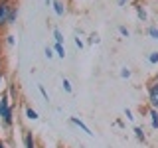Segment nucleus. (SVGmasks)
I'll return each instance as SVG.
<instances>
[{
    "mask_svg": "<svg viewBox=\"0 0 158 148\" xmlns=\"http://www.w3.org/2000/svg\"><path fill=\"white\" fill-rule=\"evenodd\" d=\"M146 91H148V105L150 109H156L158 111V81H148L146 83Z\"/></svg>",
    "mask_w": 158,
    "mask_h": 148,
    "instance_id": "nucleus-1",
    "label": "nucleus"
},
{
    "mask_svg": "<svg viewBox=\"0 0 158 148\" xmlns=\"http://www.w3.org/2000/svg\"><path fill=\"white\" fill-rule=\"evenodd\" d=\"M10 6L12 2H2L0 0V30H4L8 26V12H10Z\"/></svg>",
    "mask_w": 158,
    "mask_h": 148,
    "instance_id": "nucleus-2",
    "label": "nucleus"
},
{
    "mask_svg": "<svg viewBox=\"0 0 158 148\" xmlns=\"http://www.w3.org/2000/svg\"><path fill=\"white\" fill-rule=\"evenodd\" d=\"M10 107H12L10 105V95H8V91H4L2 97H0V118L10 111Z\"/></svg>",
    "mask_w": 158,
    "mask_h": 148,
    "instance_id": "nucleus-3",
    "label": "nucleus"
},
{
    "mask_svg": "<svg viewBox=\"0 0 158 148\" xmlns=\"http://www.w3.org/2000/svg\"><path fill=\"white\" fill-rule=\"evenodd\" d=\"M0 122H2L4 130H10V128H12V125H14V107H10V111L0 118Z\"/></svg>",
    "mask_w": 158,
    "mask_h": 148,
    "instance_id": "nucleus-4",
    "label": "nucleus"
},
{
    "mask_svg": "<svg viewBox=\"0 0 158 148\" xmlns=\"http://www.w3.org/2000/svg\"><path fill=\"white\" fill-rule=\"evenodd\" d=\"M24 148H38L36 136H34L32 130H26V132H24Z\"/></svg>",
    "mask_w": 158,
    "mask_h": 148,
    "instance_id": "nucleus-5",
    "label": "nucleus"
},
{
    "mask_svg": "<svg viewBox=\"0 0 158 148\" xmlns=\"http://www.w3.org/2000/svg\"><path fill=\"white\" fill-rule=\"evenodd\" d=\"M18 14H20L18 4H16V2H12V6H10V12H8V26H14V24H16Z\"/></svg>",
    "mask_w": 158,
    "mask_h": 148,
    "instance_id": "nucleus-6",
    "label": "nucleus"
},
{
    "mask_svg": "<svg viewBox=\"0 0 158 148\" xmlns=\"http://www.w3.org/2000/svg\"><path fill=\"white\" fill-rule=\"evenodd\" d=\"M135 12H136V16H138L140 22H146V20H148V14H146V10H144V4L135 2Z\"/></svg>",
    "mask_w": 158,
    "mask_h": 148,
    "instance_id": "nucleus-7",
    "label": "nucleus"
},
{
    "mask_svg": "<svg viewBox=\"0 0 158 148\" xmlns=\"http://www.w3.org/2000/svg\"><path fill=\"white\" fill-rule=\"evenodd\" d=\"M69 121H71V122H73V125H75V126H79V128H81V130L85 132V134H89V136L93 134V132H91V128H89V126H87V125H85V122H83V121H81V118H79V117H71V118H69Z\"/></svg>",
    "mask_w": 158,
    "mask_h": 148,
    "instance_id": "nucleus-8",
    "label": "nucleus"
},
{
    "mask_svg": "<svg viewBox=\"0 0 158 148\" xmlns=\"http://www.w3.org/2000/svg\"><path fill=\"white\" fill-rule=\"evenodd\" d=\"M148 115H150V126L154 128V130H158V111L156 109H150Z\"/></svg>",
    "mask_w": 158,
    "mask_h": 148,
    "instance_id": "nucleus-9",
    "label": "nucleus"
},
{
    "mask_svg": "<svg viewBox=\"0 0 158 148\" xmlns=\"http://www.w3.org/2000/svg\"><path fill=\"white\" fill-rule=\"evenodd\" d=\"M52 8H53V12H56L57 16H63V14H65V6H63V2H59V0H53Z\"/></svg>",
    "mask_w": 158,
    "mask_h": 148,
    "instance_id": "nucleus-10",
    "label": "nucleus"
},
{
    "mask_svg": "<svg viewBox=\"0 0 158 148\" xmlns=\"http://www.w3.org/2000/svg\"><path fill=\"white\" fill-rule=\"evenodd\" d=\"M8 95H10V99H14V101L18 99V89H16V83H10V85H8Z\"/></svg>",
    "mask_w": 158,
    "mask_h": 148,
    "instance_id": "nucleus-11",
    "label": "nucleus"
},
{
    "mask_svg": "<svg viewBox=\"0 0 158 148\" xmlns=\"http://www.w3.org/2000/svg\"><path fill=\"white\" fill-rule=\"evenodd\" d=\"M26 118H30V121H38V113L36 111H34V109L32 107H26Z\"/></svg>",
    "mask_w": 158,
    "mask_h": 148,
    "instance_id": "nucleus-12",
    "label": "nucleus"
},
{
    "mask_svg": "<svg viewBox=\"0 0 158 148\" xmlns=\"http://www.w3.org/2000/svg\"><path fill=\"white\" fill-rule=\"evenodd\" d=\"M135 136H136L140 142H146V134H144V130H142L140 126H135Z\"/></svg>",
    "mask_w": 158,
    "mask_h": 148,
    "instance_id": "nucleus-13",
    "label": "nucleus"
},
{
    "mask_svg": "<svg viewBox=\"0 0 158 148\" xmlns=\"http://www.w3.org/2000/svg\"><path fill=\"white\" fill-rule=\"evenodd\" d=\"M53 49H56V53H57L61 59L65 57V47H63V43H56V46H53Z\"/></svg>",
    "mask_w": 158,
    "mask_h": 148,
    "instance_id": "nucleus-14",
    "label": "nucleus"
},
{
    "mask_svg": "<svg viewBox=\"0 0 158 148\" xmlns=\"http://www.w3.org/2000/svg\"><path fill=\"white\" fill-rule=\"evenodd\" d=\"M61 85H63V91H65V93H71V91H73V87H71V83H69V79H65V77H63Z\"/></svg>",
    "mask_w": 158,
    "mask_h": 148,
    "instance_id": "nucleus-15",
    "label": "nucleus"
},
{
    "mask_svg": "<svg viewBox=\"0 0 158 148\" xmlns=\"http://www.w3.org/2000/svg\"><path fill=\"white\" fill-rule=\"evenodd\" d=\"M148 63H152V65H156V63H158V51H152L150 56H148Z\"/></svg>",
    "mask_w": 158,
    "mask_h": 148,
    "instance_id": "nucleus-16",
    "label": "nucleus"
},
{
    "mask_svg": "<svg viewBox=\"0 0 158 148\" xmlns=\"http://www.w3.org/2000/svg\"><path fill=\"white\" fill-rule=\"evenodd\" d=\"M53 38H56V43H63V36H61V32L56 28L53 30Z\"/></svg>",
    "mask_w": 158,
    "mask_h": 148,
    "instance_id": "nucleus-17",
    "label": "nucleus"
},
{
    "mask_svg": "<svg viewBox=\"0 0 158 148\" xmlns=\"http://www.w3.org/2000/svg\"><path fill=\"white\" fill-rule=\"evenodd\" d=\"M148 36L154 38V39H158V28H156V26H150V28H148Z\"/></svg>",
    "mask_w": 158,
    "mask_h": 148,
    "instance_id": "nucleus-18",
    "label": "nucleus"
},
{
    "mask_svg": "<svg viewBox=\"0 0 158 148\" xmlns=\"http://www.w3.org/2000/svg\"><path fill=\"white\" fill-rule=\"evenodd\" d=\"M118 34H121L123 38H128V36H131V32H128L127 26H118Z\"/></svg>",
    "mask_w": 158,
    "mask_h": 148,
    "instance_id": "nucleus-19",
    "label": "nucleus"
},
{
    "mask_svg": "<svg viewBox=\"0 0 158 148\" xmlns=\"http://www.w3.org/2000/svg\"><path fill=\"white\" fill-rule=\"evenodd\" d=\"M121 77L123 79H128V77H131V69H128V67H123L121 69Z\"/></svg>",
    "mask_w": 158,
    "mask_h": 148,
    "instance_id": "nucleus-20",
    "label": "nucleus"
},
{
    "mask_svg": "<svg viewBox=\"0 0 158 148\" xmlns=\"http://www.w3.org/2000/svg\"><path fill=\"white\" fill-rule=\"evenodd\" d=\"M99 42H101V39H99L97 34H91V36H89V43H99Z\"/></svg>",
    "mask_w": 158,
    "mask_h": 148,
    "instance_id": "nucleus-21",
    "label": "nucleus"
},
{
    "mask_svg": "<svg viewBox=\"0 0 158 148\" xmlns=\"http://www.w3.org/2000/svg\"><path fill=\"white\" fill-rule=\"evenodd\" d=\"M6 43H8V46H14V43H16V39H14L12 34H8V36H6Z\"/></svg>",
    "mask_w": 158,
    "mask_h": 148,
    "instance_id": "nucleus-22",
    "label": "nucleus"
},
{
    "mask_svg": "<svg viewBox=\"0 0 158 148\" xmlns=\"http://www.w3.org/2000/svg\"><path fill=\"white\" fill-rule=\"evenodd\" d=\"M125 117L128 118V121H135V117H132V111H131V109H125Z\"/></svg>",
    "mask_w": 158,
    "mask_h": 148,
    "instance_id": "nucleus-23",
    "label": "nucleus"
},
{
    "mask_svg": "<svg viewBox=\"0 0 158 148\" xmlns=\"http://www.w3.org/2000/svg\"><path fill=\"white\" fill-rule=\"evenodd\" d=\"M40 93H42V97L46 99V101H49V97H48V91L44 89V85H40Z\"/></svg>",
    "mask_w": 158,
    "mask_h": 148,
    "instance_id": "nucleus-24",
    "label": "nucleus"
},
{
    "mask_svg": "<svg viewBox=\"0 0 158 148\" xmlns=\"http://www.w3.org/2000/svg\"><path fill=\"white\" fill-rule=\"evenodd\" d=\"M46 57H48V59L53 57V49H52V47H46Z\"/></svg>",
    "mask_w": 158,
    "mask_h": 148,
    "instance_id": "nucleus-25",
    "label": "nucleus"
},
{
    "mask_svg": "<svg viewBox=\"0 0 158 148\" xmlns=\"http://www.w3.org/2000/svg\"><path fill=\"white\" fill-rule=\"evenodd\" d=\"M75 46H77L79 49H83V47H85V43H83V42H81L79 38H75Z\"/></svg>",
    "mask_w": 158,
    "mask_h": 148,
    "instance_id": "nucleus-26",
    "label": "nucleus"
},
{
    "mask_svg": "<svg viewBox=\"0 0 158 148\" xmlns=\"http://www.w3.org/2000/svg\"><path fill=\"white\" fill-rule=\"evenodd\" d=\"M0 71H4V57L0 56Z\"/></svg>",
    "mask_w": 158,
    "mask_h": 148,
    "instance_id": "nucleus-27",
    "label": "nucleus"
},
{
    "mask_svg": "<svg viewBox=\"0 0 158 148\" xmlns=\"http://www.w3.org/2000/svg\"><path fill=\"white\" fill-rule=\"evenodd\" d=\"M2 81H4V71H0V87H2Z\"/></svg>",
    "mask_w": 158,
    "mask_h": 148,
    "instance_id": "nucleus-28",
    "label": "nucleus"
},
{
    "mask_svg": "<svg viewBox=\"0 0 158 148\" xmlns=\"http://www.w3.org/2000/svg\"><path fill=\"white\" fill-rule=\"evenodd\" d=\"M44 2H46V6H52V4H53V0H44Z\"/></svg>",
    "mask_w": 158,
    "mask_h": 148,
    "instance_id": "nucleus-29",
    "label": "nucleus"
},
{
    "mask_svg": "<svg viewBox=\"0 0 158 148\" xmlns=\"http://www.w3.org/2000/svg\"><path fill=\"white\" fill-rule=\"evenodd\" d=\"M0 148H6V142H4L2 138H0Z\"/></svg>",
    "mask_w": 158,
    "mask_h": 148,
    "instance_id": "nucleus-30",
    "label": "nucleus"
},
{
    "mask_svg": "<svg viewBox=\"0 0 158 148\" xmlns=\"http://www.w3.org/2000/svg\"><path fill=\"white\" fill-rule=\"evenodd\" d=\"M127 4V0H118V6H125Z\"/></svg>",
    "mask_w": 158,
    "mask_h": 148,
    "instance_id": "nucleus-31",
    "label": "nucleus"
},
{
    "mask_svg": "<svg viewBox=\"0 0 158 148\" xmlns=\"http://www.w3.org/2000/svg\"><path fill=\"white\" fill-rule=\"evenodd\" d=\"M0 56H2V39H0Z\"/></svg>",
    "mask_w": 158,
    "mask_h": 148,
    "instance_id": "nucleus-32",
    "label": "nucleus"
},
{
    "mask_svg": "<svg viewBox=\"0 0 158 148\" xmlns=\"http://www.w3.org/2000/svg\"><path fill=\"white\" fill-rule=\"evenodd\" d=\"M154 81H158V71H156V75H154Z\"/></svg>",
    "mask_w": 158,
    "mask_h": 148,
    "instance_id": "nucleus-33",
    "label": "nucleus"
},
{
    "mask_svg": "<svg viewBox=\"0 0 158 148\" xmlns=\"http://www.w3.org/2000/svg\"><path fill=\"white\" fill-rule=\"evenodd\" d=\"M2 2H14V0H2Z\"/></svg>",
    "mask_w": 158,
    "mask_h": 148,
    "instance_id": "nucleus-34",
    "label": "nucleus"
},
{
    "mask_svg": "<svg viewBox=\"0 0 158 148\" xmlns=\"http://www.w3.org/2000/svg\"><path fill=\"white\" fill-rule=\"evenodd\" d=\"M38 148H44V146H38Z\"/></svg>",
    "mask_w": 158,
    "mask_h": 148,
    "instance_id": "nucleus-35",
    "label": "nucleus"
}]
</instances>
